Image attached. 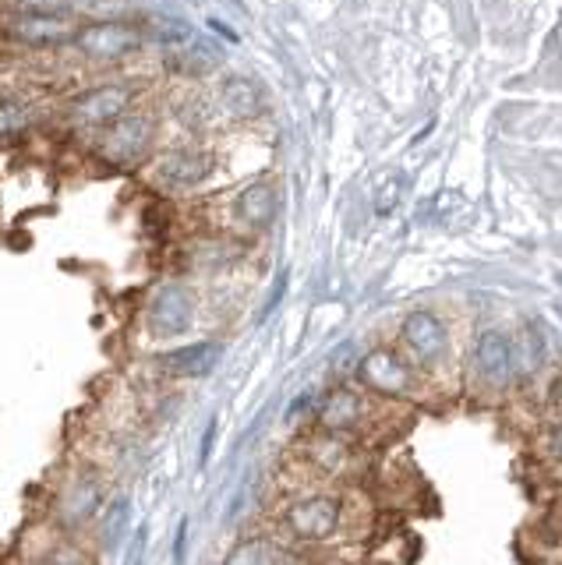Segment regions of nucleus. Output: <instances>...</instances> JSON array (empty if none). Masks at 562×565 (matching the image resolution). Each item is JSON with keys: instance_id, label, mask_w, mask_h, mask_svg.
Listing matches in <instances>:
<instances>
[{"instance_id": "1", "label": "nucleus", "mask_w": 562, "mask_h": 565, "mask_svg": "<svg viewBox=\"0 0 562 565\" xmlns=\"http://www.w3.org/2000/svg\"><path fill=\"white\" fill-rule=\"evenodd\" d=\"M279 530L290 541L301 544H326L343 530L347 520V499L337 491H308L284 502L279 509Z\"/></svg>"}, {"instance_id": "2", "label": "nucleus", "mask_w": 562, "mask_h": 565, "mask_svg": "<svg viewBox=\"0 0 562 565\" xmlns=\"http://www.w3.org/2000/svg\"><path fill=\"white\" fill-rule=\"evenodd\" d=\"M470 385L474 393L485 399L502 396L513 385V350H509V335L499 329H481L474 335L470 347Z\"/></svg>"}, {"instance_id": "3", "label": "nucleus", "mask_w": 562, "mask_h": 565, "mask_svg": "<svg viewBox=\"0 0 562 565\" xmlns=\"http://www.w3.org/2000/svg\"><path fill=\"white\" fill-rule=\"evenodd\" d=\"M358 379L368 393L385 396V399H411L417 396V371L414 361L403 358L393 347H379L364 353L358 364Z\"/></svg>"}, {"instance_id": "4", "label": "nucleus", "mask_w": 562, "mask_h": 565, "mask_svg": "<svg viewBox=\"0 0 562 565\" xmlns=\"http://www.w3.org/2000/svg\"><path fill=\"white\" fill-rule=\"evenodd\" d=\"M368 420H372V403L350 385L329 388L319 399V406H315V431L319 435L350 438V435H361L368 428Z\"/></svg>"}, {"instance_id": "5", "label": "nucleus", "mask_w": 562, "mask_h": 565, "mask_svg": "<svg viewBox=\"0 0 562 565\" xmlns=\"http://www.w3.org/2000/svg\"><path fill=\"white\" fill-rule=\"evenodd\" d=\"M400 340H403V350L411 353L414 367L435 371L449 358V329L443 326V318L432 311H411L403 318Z\"/></svg>"}, {"instance_id": "6", "label": "nucleus", "mask_w": 562, "mask_h": 565, "mask_svg": "<svg viewBox=\"0 0 562 565\" xmlns=\"http://www.w3.org/2000/svg\"><path fill=\"white\" fill-rule=\"evenodd\" d=\"M0 29H4L14 43H25V46H61L67 40H75L78 35V22L72 14L64 11H19L0 22Z\"/></svg>"}, {"instance_id": "7", "label": "nucleus", "mask_w": 562, "mask_h": 565, "mask_svg": "<svg viewBox=\"0 0 562 565\" xmlns=\"http://www.w3.org/2000/svg\"><path fill=\"white\" fill-rule=\"evenodd\" d=\"M195 322V297L181 282H167L152 294L149 311H146V326L152 335L160 340H173V335H184Z\"/></svg>"}, {"instance_id": "8", "label": "nucleus", "mask_w": 562, "mask_h": 565, "mask_svg": "<svg viewBox=\"0 0 562 565\" xmlns=\"http://www.w3.org/2000/svg\"><path fill=\"white\" fill-rule=\"evenodd\" d=\"M156 124L146 114H125L120 120H114L107 135L99 138V152L117 167H128L135 159H142L146 149L152 146Z\"/></svg>"}, {"instance_id": "9", "label": "nucleus", "mask_w": 562, "mask_h": 565, "mask_svg": "<svg viewBox=\"0 0 562 565\" xmlns=\"http://www.w3.org/2000/svg\"><path fill=\"white\" fill-rule=\"evenodd\" d=\"M103 509H107V491H103L99 477L75 473L72 484H67L57 499V523L61 530H82V526H89Z\"/></svg>"}, {"instance_id": "10", "label": "nucleus", "mask_w": 562, "mask_h": 565, "mask_svg": "<svg viewBox=\"0 0 562 565\" xmlns=\"http://www.w3.org/2000/svg\"><path fill=\"white\" fill-rule=\"evenodd\" d=\"M138 43H142V35L125 22H93L82 25L75 35V46L93 61H120L138 50Z\"/></svg>"}, {"instance_id": "11", "label": "nucleus", "mask_w": 562, "mask_h": 565, "mask_svg": "<svg viewBox=\"0 0 562 565\" xmlns=\"http://www.w3.org/2000/svg\"><path fill=\"white\" fill-rule=\"evenodd\" d=\"M135 93L128 85H99L89 88L85 96H78L72 103V120L85 124V128H110L114 120H120L128 114Z\"/></svg>"}, {"instance_id": "12", "label": "nucleus", "mask_w": 562, "mask_h": 565, "mask_svg": "<svg viewBox=\"0 0 562 565\" xmlns=\"http://www.w3.org/2000/svg\"><path fill=\"white\" fill-rule=\"evenodd\" d=\"M209 173H213V156L202 149H178L160 159L156 181L170 191H188V188H199Z\"/></svg>"}, {"instance_id": "13", "label": "nucleus", "mask_w": 562, "mask_h": 565, "mask_svg": "<svg viewBox=\"0 0 562 565\" xmlns=\"http://www.w3.org/2000/svg\"><path fill=\"white\" fill-rule=\"evenodd\" d=\"M223 565H308V562L287 541L269 537V534H258V537L237 541L231 552H226Z\"/></svg>"}, {"instance_id": "14", "label": "nucleus", "mask_w": 562, "mask_h": 565, "mask_svg": "<svg viewBox=\"0 0 562 565\" xmlns=\"http://www.w3.org/2000/svg\"><path fill=\"white\" fill-rule=\"evenodd\" d=\"M220 358H223V347L213 340H202V343H188V347L163 353L160 367L173 379H202L220 364Z\"/></svg>"}, {"instance_id": "15", "label": "nucleus", "mask_w": 562, "mask_h": 565, "mask_svg": "<svg viewBox=\"0 0 562 565\" xmlns=\"http://www.w3.org/2000/svg\"><path fill=\"white\" fill-rule=\"evenodd\" d=\"M509 350H513V382L520 385H531L541 367L544 358H549V347H544V332L538 322H527L513 340H509Z\"/></svg>"}, {"instance_id": "16", "label": "nucleus", "mask_w": 562, "mask_h": 565, "mask_svg": "<svg viewBox=\"0 0 562 565\" xmlns=\"http://www.w3.org/2000/svg\"><path fill=\"white\" fill-rule=\"evenodd\" d=\"M167 64L173 71H181V75H209L220 64V50L209 40H202V35H191L188 43L167 50Z\"/></svg>"}, {"instance_id": "17", "label": "nucleus", "mask_w": 562, "mask_h": 565, "mask_svg": "<svg viewBox=\"0 0 562 565\" xmlns=\"http://www.w3.org/2000/svg\"><path fill=\"white\" fill-rule=\"evenodd\" d=\"M276 212H279V199H276V188L273 184L258 181V184L241 191L237 216H241V223H248L252 230H266L276 220Z\"/></svg>"}, {"instance_id": "18", "label": "nucleus", "mask_w": 562, "mask_h": 565, "mask_svg": "<svg viewBox=\"0 0 562 565\" xmlns=\"http://www.w3.org/2000/svg\"><path fill=\"white\" fill-rule=\"evenodd\" d=\"M128 526H131V499L128 494H114V499L107 502V509H103L99 530H96V541H99L103 552L114 555L117 547L125 544Z\"/></svg>"}, {"instance_id": "19", "label": "nucleus", "mask_w": 562, "mask_h": 565, "mask_svg": "<svg viewBox=\"0 0 562 565\" xmlns=\"http://www.w3.org/2000/svg\"><path fill=\"white\" fill-rule=\"evenodd\" d=\"M220 106L226 117L234 120H252L262 110V96H258V85L248 78H226L220 85Z\"/></svg>"}, {"instance_id": "20", "label": "nucleus", "mask_w": 562, "mask_h": 565, "mask_svg": "<svg viewBox=\"0 0 562 565\" xmlns=\"http://www.w3.org/2000/svg\"><path fill=\"white\" fill-rule=\"evenodd\" d=\"M146 29H149V35L156 43H163L167 50L170 46H181V43H188L191 35V25H184V22H178V18H163V14H152L149 22H146Z\"/></svg>"}, {"instance_id": "21", "label": "nucleus", "mask_w": 562, "mask_h": 565, "mask_svg": "<svg viewBox=\"0 0 562 565\" xmlns=\"http://www.w3.org/2000/svg\"><path fill=\"white\" fill-rule=\"evenodd\" d=\"M32 565H93V558H89V552H85L82 544L64 541V544L46 547V552L36 562H32Z\"/></svg>"}, {"instance_id": "22", "label": "nucleus", "mask_w": 562, "mask_h": 565, "mask_svg": "<svg viewBox=\"0 0 562 565\" xmlns=\"http://www.w3.org/2000/svg\"><path fill=\"white\" fill-rule=\"evenodd\" d=\"M32 124V110L25 103H14V99H4L0 103V138L8 135H19Z\"/></svg>"}, {"instance_id": "23", "label": "nucleus", "mask_w": 562, "mask_h": 565, "mask_svg": "<svg viewBox=\"0 0 562 565\" xmlns=\"http://www.w3.org/2000/svg\"><path fill=\"white\" fill-rule=\"evenodd\" d=\"M400 191H403L400 177L396 173H385L382 181H379V188H375V212H379V216H390V212L396 209Z\"/></svg>"}, {"instance_id": "24", "label": "nucleus", "mask_w": 562, "mask_h": 565, "mask_svg": "<svg viewBox=\"0 0 562 565\" xmlns=\"http://www.w3.org/2000/svg\"><path fill=\"white\" fill-rule=\"evenodd\" d=\"M287 282H290V276H287V273H279V276H276L273 290H269V300H266V308L258 311V322H266V318L276 311V305H279V300H284V294H287Z\"/></svg>"}, {"instance_id": "25", "label": "nucleus", "mask_w": 562, "mask_h": 565, "mask_svg": "<svg viewBox=\"0 0 562 565\" xmlns=\"http://www.w3.org/2000/svg\"><path fill=\"white\" fill-rule=\"evenodd\" d=\"M216 428H220V420H216V417H209V424H205V435H202V449H199V470H205V467H209V459H213Z\"/></svg>"}, {"instance_id": "26", "label": "nucleus", "mask_w": 562, "mask_h": 565, "mask_svg": "<svg viewBox=\"0 0 562 565\" xmlns=\"http://www.w3.org/2000/svg\"><path fill=\"white\" fill-rule=\"evenodd\" d=\"M146 544H149V526L142 523L138 526V534L131 537V552H128L125 565H146Z\"/></svg>"}, {"instance_id": "27", "label": "nucleus", "mask_w": 562, "mask_h": 565, "mask_svg": "<svg viewBox=\"0 0 562 565\" xmlns=\"http://www.w3.org/2000/svg\"><path fill=\"white\" fill-rule=\"evenodd\" d=\"M184 544H188V520L178 523V541H173V562H184Z\"/></svg>"}, {"instance_id": "28", "label": "nucleus", "mask_w": 562, "mask_h": 565, "mask_svg": "<svg viewBox=\"0 0 562 565\" xmlns=\"http://www.w3.org/2000/svg\"><path fill=\"white\" fill-rule=\"evenodd\" d=\"M549 414H555L562 420V379H555L552 393H549Z\"/></svg>"}, {"instance_id": "29", "label": "nucleus", "mask_w": 562, "mask_h": 565, "mask_svg": "<svg viewBox=\"0 0 562 565\" xmlns=\"http://www.w3.org/2000/svg\"><path fill=\"white\" fill-rule=\"evenodd\" d=\"M549 449H552V456L562 463V420H559L555 428L549 431Z\"/></svg>"}, {"instance_id": "30", "label": "nucleus", "mask_w": 562, "mask_h": 565, "mask_svg": "<svg viewBox=\"0 0 562 565\" xmlns=\"http://www.w3.org/2000/svg\"><path fill=\"white\" fill-rule=\"evenodd\" d=\"M209 29H213V32H220V35H223V40H231V43H237V32H234V29H226L223 22H209Z\"/></svg>"}]
</instances>
